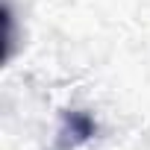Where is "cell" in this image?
<instances>
[{
	"mask_svg": "<svg viewBox=\"0 0 150 150\" xmlns=\"http://www.w3.org/2000/svg\"><path fill=\"white\" fill-rule=\"evenodd\" d=\"M94 121L86 115V112H68L65 115V127H62V135L71 138V144H80V141H88L94 135Z\"/></svg>",
	"mask_w": 150,
	"mask_h": 150,
	"instance_id": "obj_1",
	"label": "cell"
}]
</instances>
